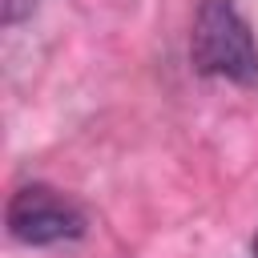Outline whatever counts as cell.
<instances>
[{
	"label": "cell",
	"instance_id": "1",
	"mask_svg": "<svg viewBox=\"0 0 258 258\" xmlns=\"http://www.w3.org/2000/svg\"><path fill=\"white\" fill-rule=\"evenodd\" d=\"M189 56L202 77L234 81V85H258V44L238 12L234 0H202L194 16Z\"/></svg>",
	"mask_w": 258,
	"mask_h": 258
},
{
	"label": "cell",
	"instance_id": "3",
	"mask_svg": "<svg viewBox=\"0 0 258 258\" xmlns=\"http://www.w3.org/2000/svg\"><path fill=\"white\" fill-rule=\"evenodd\" d=\"M36 4L40 0H0V20L4 24H20V20H28L36 12Z\"/></svg>",
	"mask_w": 258,
	"mask_h": 258
},
{
	"label": "cell",
	"instance_id": "4",
	"mask_svg": "<svg viewBox=\"0 0 258 258\" xmlns=\"http://www.w3.org/2000/svg\"><path fill=\"white\" fill-rule=\"evenodd\" d=\"M254 258H258V234H254Z\"/></svg>",
	"mask_w": 258,
	"mask_h": 258
},
{
	"label": "cell",
	"instance_id": "2",
	"mask_svg": "<svg viewBox=\"0 0 258 258\" xmlns=\"http://www.w3.org/2000/svg\"><path fill=\"white\" fill-rule=\"evenodd\" d=\"M8 234L24 246H56V242H73L85 234L89 218L77 202H69L64 194L48 189V185H20L8 198L4 210Z\"/></svg>",
	"mask_w": 258,
	"mask_h": 258
}]
</instances>
